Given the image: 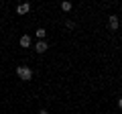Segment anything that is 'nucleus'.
<instances>
[{
  "label": "nucleus",
  "instance_id": "nucleus-1",
  "mask_svg": "<svg viewBox=\"0 0 122 114\" xmlns=\"http://www.w3.org/2000/svg\"><path fill=\"white\" fill-rule=\"evenodd\" d=\"M16 75L20 79H25V82H29V79H33V69L26 67V65H18L16 67Z\"/></svg>",
  "mask_w": 122,
  "mask_h": 114
},
{
  "label": "nucleus",
  "instance_id": "nucleus-2",
  "mask_svg": "<svg viewBox=\"0 0 122 114\" xmlns=\"http://www.w3.org/2000/svg\"><path fill=\"white\" fill-rule=\"evenodd\" d=\"M29 10H30V4H29V2H22V4L16 6V12H18V14H26Z\"/></svg>",
  "mask_w": 122,
  "mask_h": 114
},
{
  "label": "nucleus",
  "instance_id": "nucleus-3",
  "mask_svg": "<svg viewBox=\"0 0 122 114\" xmlns=\"http://www.w3.org/2000/svg\"><path fill=\"white\" fill-rule=\"evenodd\" d=\"M108 25H110V29H112V31H116L118 25H120V22H118V16H114V14H112V16L108 18Z\"/></svg>",
  "mask_w": 122,
  "mask_h": 114
},
{
  "label": "nucleus",
  "instance_id": "nucleus-4",
  "mask_svg": "<svg viewBox=\"0 0 122 114\" xmlns=\"http://www.w3.org/2000/svg\"><path fill=\"white\" fill-rule=\"evenodd\" d=\"M30 43H33L30 35H22L20 37V47H30Z\"/></svg>",
  "mask_w": 122,
  "mask_h": 114
},
{
  "label": "nucleus",
  "instance_id": "nucleus-5",
  "mask_svg": "<svg viewBox=\"0 0 122 114\" xmlns=\"http://www.w3.org/2000/svg\"><path fill=\"white\" fill-rule=\"evenodd\" d=\"M35 49H37V53H45L47 51V43H45V41H37Z\"/></svg>",
  "mask_w": 122,
  "mask_h": 114
},
{
  "label": "nucleus",
  "instance_id": "nucleus-6",
  "mask_svg": "<svg viewBox=\"0 0 122 114\" xmlns=\"http://www.w3.org/2000/svg\"><path fill=\"white\" fill-rule=\"evenodd\" d=\"M61 8L65 10V12H69V10L73 8V4H71V2H61Z\"/></svg>",
  "mask_w": 122,
  "mask_h": 114
},
{
  "label": "nucleus",
  "instance_id": "nucleus-7",
  "mask_svg": "<svg viewBox=\"0 0 122 114\" xmlns=\"http://www.w3.org/2000/svg\"><path fill=\"white\" fill-rule=\"evenodd\" d=\"M45 35H47L45 29H37V37H39V39H45Z\"/></svg>",
  "mask_w": 122,
  "mask_h": 114
},
{
  "label": "nucleus",
  "instance_id": "nucleus-8",
  "mask_svg": "<svg viewBox=\"0 0 122 114\" xmlns=\"http://www.w3.org/2000/svg\"><path fill=\"white\" fill-rule=\"evenodd\" d=\"M65 26H67V29H75V22H71V21H67V22H65Z\"/></svg>",
  "mask_w": 122,
  "mask_h": 114
},
{
  "label": "nucleus",
  "instance_id": "nucleus-9",
  "mask_svg": "<svg viewBox=\"0 0 122 114\" xmlns=\"http://www.w3.org/2000/svg\"><path fill=\"white\" fill-rule=\"evenodd\" d=\"M118 108H122V98H118Z\"/></svg>",
  "mask_w": 122,
  "mask_h": 114
},
{
  "label": "nucleus",
  "instance_id": "nucleus-10",
  "mask_svg": "<svg viewBox=\"0 0 122 114\" xmlns=\"http://www.w3.org/2000/svg\"><path fill=\"white\" fill-rule=\"evenodd\" d=\"M39 114H49V112H47V110H41V112H39Z\"/></svg>",
  "mask_w": 122,
  "mask_h": 114
}]
</instances>
